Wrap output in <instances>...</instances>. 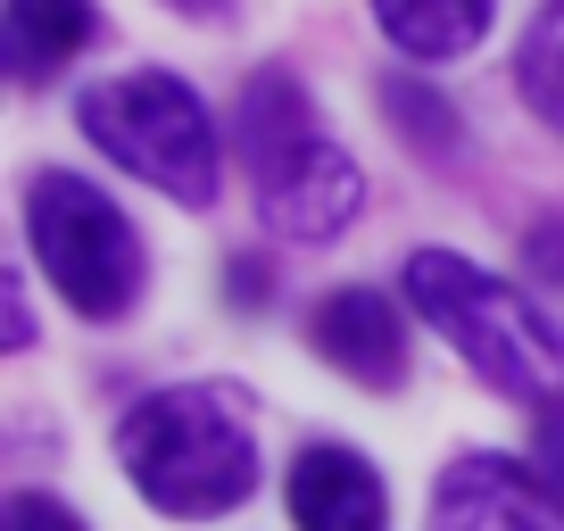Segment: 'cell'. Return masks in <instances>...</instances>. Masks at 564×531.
<instances>
[{
  "mask_svg": "<svg viewBox=\"0 0 564 531\" xmlns=\"http://www.w3.org/2000/svg\"><path fill=\"white\" fill-rule=\"evenodd\" d=\"M75 117H84V133L124 175L159 183L183 208H208L216 199V124H208V108H199L192 84H175V75H159V67H133V75L91 84L84 100H75Z\"/></svg>",
  "mask_w": 564,
  "mask_h": 531,
  "instance_id": "obj_3",
  "label": "cell"
},
{
  "mask_svg": "<svg viewBox=\"0 0 564 531\" xmlns=\"http://www.w3.org/2000/svg\"><path fill=\"white\" fill-rule=\"evenodd\" d=\"M373 18L406 58H465L490 34V0H373Z\"/></svg>",
  "mask_w": 564,
  "mask_h": 531,
  "instance_id": "obj_11",
  "label": "cell"
},
{
  "mask_svg": "<svg viewBox=\"0 0 564 531\" xmlns=\"http://www.w3.org/2000/svg\"><path fill=\"white\" fill-rule=\"evenodd\" d=\"M274 300V266L265 258H232V307H258Z\"/></svg>",
  "mask_w": 564,
  "mask_h": 531,
  "instance_id": "obj_16",
  "label": "cell"
},
{
  "mask_svg": "<svg viewBox=\"0 0 564 531\" xmlns=\"http://www.w3.org/2000/svg\"><path fill=\"white\" fill-rule=\"evenodd\" d=\"M540 474L564 490V399H556V408H540Z\"/></svg>",
  "mask_w": 564,
  "mask_h": 531,
  "instance_id": "obj_17",
  "label": "cell"
},
{
  "mask_svg": "<svg viewBox=\"0 0 564 531\" xmlns=\"http://www.w3.org/2000/svg\"><path fill=\"white\" fill-rule=\"evenodd\" d=\"M291 523L300 531H390V498L357 448L316 441L291 465Z\"/></svg>",
  "mask_w": 564,
  "mask_h": 531,
  "instance_id": "obj_8",
  "label": "cell"
},
{
  "mask_svg": "<svg viewBox=\"0 0 564 531\" xmlns=\"http://www.w3.org/2000/svg\"><path fill=\"white\" fill-rule=\"evenodd\" d=\"M25 241H34L42 274L58 283V300L91 324H117L141 291V241L117 216V199L91 192L84 175H34L25 192Z\"/></svg>",
  "mask_w": 564,
  "mask_h": 531,
  "instance_id": "obj_4",
  "label": "cell"
},
{
  "mask_svg": "<svg viewBox=\"0 0 564 531\" xmlns=\"http://www.w3.org/2000/svg\"><path fill=\"white\" fill-rule=\"evenodd\" d=\"M232 142H241V166L258 175V192L274 175H291V166L324 142V133H316V108H307V91H300V75H291V67H258V75H249L241 100H232Z\"/></svg>",
  "mask_w": 564,
  "mask_h": 531,
  "instance_id": "obj_7",
  "label": "cell"
},
{
  "mask_svg": "<svg viewBox=\"0 0 564 531\" xmlns=\"http://www.w3.org/2000/svg\"><path fill=\"white\" fill-rule=\"evenodd\" d=\"M399 283H406V307H415L490 390L531 399V408H556L564 399V324H547L514 283L465 266L457 249H415Z\"/></svg>",
  "mask_w": 564,
  "mask_h": 531,
  "instance_id": "obj_2",
  "label": "cell"
},
{
  "mask_svg": "<svg viewBox=\"0 0 564 531\" xmlns=\"http://www.w3.org/2000/svg\"><path fill=\"white\" fill-rule=\"evenodd\" d=\"M357 208H366V175H357V159L333 150V142H316L291 175H274L258 192V216L274 232H291V241H324V232H340Z\"/></svg>",
  "mask_w": 564,
  "mask_h": 531,
  "instance_id": "obj_9",
  "label": "cell"
},
{
  "mask_svg": "<svg viewBox=\"0 0 564 531\" xmlns=\"http://www.w3.org/2000/svg\"><path fill=\"white\" fill-rule=\"evenodd\" d=\"M307 340H316V357H333L357 390H399V373H406V316L382 300V291H366V283L316 300Z\"/></svg>",
  "mask_w": 564,
  "mask_h": 531,
  "instance_id": "obj_6",
  "label": "cell"
},
{
  "mask_svg": "<svg viewBox=\"0 0 564 531\" xmlns=\"http://www.w3.org/2000/svg\"><path fill=\"white\" fill-rule=\"evenodd\" d=\"M0 42H9V75L42 84V75H58L91 42V0H9Z\"/></svg>",
  "mask_w": 564,
  "mask_h": 531,
  "instance_id": "obj_10",
  "label": "cell"
},
{
  "mask_svg": "<svg viewBox=\"0 0 564 531\" xmlns=\"http://www.w3.org/2000/svg\"><path fill=\"white\" fill-rule=\"evenodd\" d=\"M0 531H84V514L58 507V498H42V490H18L0 507Z\"/></svg>",
  "mask_w": 564,
  "mask_h": 531,
  "instance_id": "obj_14",
  "label": "cell"
},
{
  "mask_svg": "<svg viewBox=\"0 0 564 531\" xmlns=\"http://www.w3.org/2000/svg\"><path fill=\"white\" fill-rule=\"evenodd\" d=\"M432 531H564V490L540 465L465 448L432 490Z\"/></svg>",
  "mask_w": 564,
  "mask_h": 531,
  "instance_id": "obj_5",
  "label": "cell"
},
{
  "mask_svg": "<svg viewBox=\"0 0 564 531\" xmlns=\"http://www.w3.org/2000/svg\"><path fill=\"white\" fill-rule=\"evenodd\" d=\"M117 457L133 490L159 514H225L258 490V441H249V408L225 382H166L150 390L117 432Z\"/></svg>",
  "mask_w": 564,
  "mask_h": 531,
  "instance_id": "obj_1",
  "label": "cell"
},
{
  "mask_svg": "<svg viewBox=\"0 0 564 531\" xmlns=\"http://www.w3.org/2000/svg\"><path fill=\"white\" fill-rule=\"evenodd\" d=\"M523 258L540 266L547 283H564V216H547V225H531V241H523Z\"/></svg>",
  "mask_w": 564,
  "mask_h": 531,
  "instance_id": "obj_15",
  "label": "cell"
},
{
  "mask_svg": "<svg viewBox=\"0 0 564 531\" xmlns=\"http://www.w3.org/2000/svg\"><path fill=\"white\" fill-rule=\"evenodd\" d=\"M382 108H390V124H399V133L423 150V159H448V150H457V108H448L432 84H415V75H390V84H382Z\"/></svg>",
  "mask_w": 564,
  "mask_h": 531,
  "instance_id": "obj_13",
  "label": "cell"
},
{
  "mask_svg": "<svg viewBox=\"0 0 564 531\" xmlns=\"http://www.w3.org/2000/svg\"><path fill=\"white\" fill-rule=\"evenodd\" d=\"M166 9H192V18H216V9H225V0H166Z\"/></svg>",
  "mask_w": 564,
  "mask_h": 531,
  "instance_id": "obj_18",
  "label": "cell"
},
{
  "mask_svg": "<svg viewBox=\"0 0 564 531\" xmlns=\"http://www.w3.org/2000/svg\"><path fill=\"white\" fill-rule=\"evenodd\" d=\"M514 84H523L531 117L547 133H564V0H547L540 18L523 25V51H514Z\"/></svg>",
  "mask_w": 564,
  "mask_h": 531,
  "instance_id": "obj_12",
  "label": "cell"
}]
</instances>
